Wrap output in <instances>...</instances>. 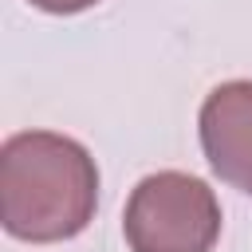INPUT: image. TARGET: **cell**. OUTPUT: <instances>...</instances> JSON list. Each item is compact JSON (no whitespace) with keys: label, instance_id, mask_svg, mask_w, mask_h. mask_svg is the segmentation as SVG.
Segmentation results:
<instances>
[{"label":"cell","instance_id":"obj_1","mask_svg":"<svg viewBox=\"0 0 252 252\" xmlns=\"http://www.w3.org/2000/svg\"><path fill=\"white\" fill-rule=\"evenodd\" d=\"M98 209V165L83 142L20 130L0 150V220L8 236L55 244L79 236Z\"/></svg>","mask_w":252,"mask_h":252},{"label":"cell","instance_id":"obj_2","mask_svg":"<svg viewBox=\"0 0 252 252\" xmlns=\"http://www.w3.org/2000/svg\"><path fill=\"white\" fill-rule=\"evenodd\" d=\"M130 252H213L220 236V201L209 181L161 169L130 189L122 213Z\"/></svg>","mask_w":252,"mask_h":252},{"label":"cell","instance_id":"obj_3","mask_svg":"<svg viewBox=\"0 0 252 252\" xmlns=\"http://www.w3.org/2000/svg\"><path fill=\"white\" fill-rule=\"evenodd\" d=\"M197 134L209 169L252 197V79L213 87L197 114Z\"/></svg>","mask_w":252,"mask_h":252},{"label":"cell","instance_id":"obj_4","mask_svg":"<svg viewBox=\"0 0 252 252\" xmlns=\"http://www.w3.org/2000/svg\"><path fill=\"white\" fill-rule=\"evenodd\" d=\"M28 4L39 8V12H51V16H75V12H87L98 0H28Z\"/></svg>","mask_w":252,"mask_h":252}]
</instances>
